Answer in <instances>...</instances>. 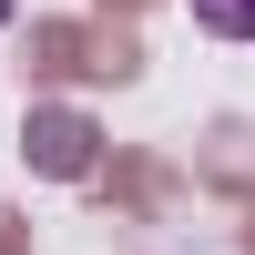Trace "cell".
<instances>
[{"mask_svg":"<svg viewBox=\"0 0 255 255\" xmlns=\"http://www.w3.org/2000/svg\"><path fill=\"white\" fill-rule=\"evenodd\" d=\"M194 20L215 41H255V0H194Z\"/></svg>","mask_w":255,"mask_h":255,"instance_id":"1","label":"cell"},{"mask_svg":"<svg viewBox=\"0 0 255 255\" xmlns=\"http://www.w3.org/2000/svg\"><path fill=\"white\" fill-rule=\"evenodd\" d=\"M0 20H10V0H0Z\"/></svg>","mask_w":255,"mask_h":255,"instance_id":"2","label":"cell"}]
</instances>
